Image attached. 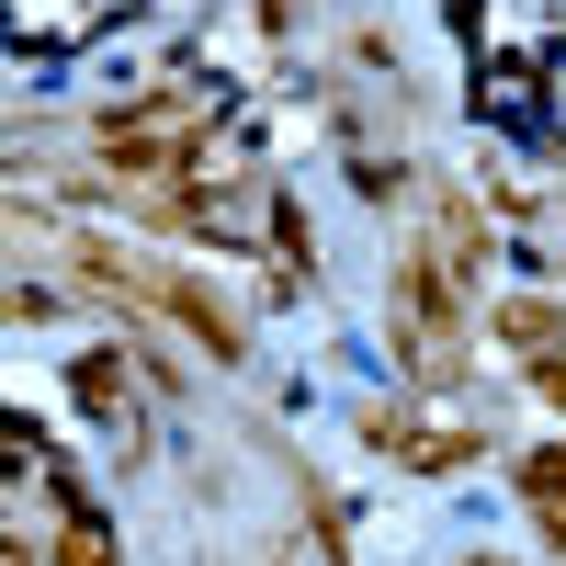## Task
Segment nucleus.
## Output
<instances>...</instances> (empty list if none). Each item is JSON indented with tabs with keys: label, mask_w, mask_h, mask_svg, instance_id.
Masks as SVG:
<instances>
[{
	"label": "nucleus",
	"mask_w": 566,
	"mask_h": 566,
	"mask_svg": "<svg viewBox=\"0 0 566 566\" xmlns=\"http://www.w3.org/2000/svg\"><path fill=\"white\" fill-rule=\"evenodd\" d=\"M272 23H295V0H272Z\"/></svg>",
	"instance_id": "obj_10"
},
{
	"label": "nucleus",
	"mask_w": 566,
	"mask_h": 566,
	"mask_svg": "<svg viewBox=\"0 0 566 566\" xmlns=\"http://www.w3.org/2000/svg\"><path fill=\"white\" fill-rule=\"evenodd\" d=\"M476 250H488V227L464 193H442L431 216V239H408L397 250V363H408V386H453L464 374V283H476Z\"/></svg>",
	"instance_id": "obj_1"
},
{
	"label": "nucleus",
	"mask_w": 566,
	"mask_h": 566,
	"mask_svg": "<svg viewBox=\"0 0 566 566\" xmlns=\"http://www.w3.org/2000/svg\"><path fill=\"white\" fill-rule=\"evenodd\" d=\"M363 442L397 453L408 476H464V464H488V431H464V419H419V408H363Z\"/></svg>",
	"instance_id": "obj_4"
},
{
	"label": "nucleus",
	"mask_w": 566,
	"mask_h": 566,
	"mask_svg": "<svg viewBox=\"0 0 566 566\" xmlns=\"http://www.w3.org/2000/svg\"><path fill=\"white\" fill-rule=\"evenodd\" d=\"M499 340H510V352H555V306H544V295H510V306H499Z\"/></svg>",
	"instance_id": "obj_7"
},
{
	"label": "nucleus",
	"mask_w": 566,
	"mask_h": 566,
	"mask_svg": "<svg viewBox=\"0 0 566 566\" xmlns=\"http://www.w3.org/2000/svg\"><path fill=\"white\" fill-rule=\"evenodd\" d=\"M533 386H544V397L566 408V352H533Z\"/></svg>",
	"instance_id": "obj_9"
},
{
	"label": "nucleus",
	"mask_w": 566,
	"mask_h": 566,
	"mask_svg": "<svg viewBox=\"0 0 566 566\" xmlns=\"http://www.w3.org/2000/svg\"><path fill=\"white\" fill-rule=\"evenodd\" d=\"M125 374H136L125 352H91V363H80V408H103V419H125Z\"/></svg>",
	"instance_id": "obj_8"
},
{
	"label": "nucleus",
	"mask_w": 566,
	"mask_h": 566,
	"mask_svg": "<svg viewBox=\"0 0 566 566\" xmlns=\"http://www.w3.org/2000/svg\"><path fill=\"white\" fill-rule=\"evenodd\" d=\"M205 103L193 91H148V103H114L103 114V159L125 170V193L136 181H170V170H193V148H205Z\"/></svg>",
	"instance_id": "obj_3"
},
{
	"label": "nucleus",
	"mask_w": 566,
	"mask_h": 566,
	"mask_svg": "<svg viewBox=\"0 0 566 566\" xmlns=\"http://www.w3.org/2000/svg\"><path fill=\"white\" fill-rule=\"evenodd\" d=\"M57 261H69L80 283H103V295H125V306L170 317L181 340H193V352H216V363H239V352H250L239 306H227L216 283H193V272H170V261H136V250H114V239H57Z\"/></svg>",
	"instance_id": "obj_2"
},
{
	"label": "nucleus",
	"mask_w": 566,
	"mask_h": 566,
	"mask_svg": "<svg viewBox=\"0 0 566 566\" xmlns=\"http://www.w3.org/2000/svg\"><path fill=\"white\" fill-rule=\"evenodd\" d=\"M522 499H533V522H544L555 555H566V453H522Z\"/></svg>",
	"instance_id": "obj_6"
},
{
	"label": "nucleus",
	"mask_w": 566,
	"mask_h": 566,
	"mask_svg": "<svg viewBox=\"0 0 566 566\" xmlns=\"http://www.w3.org/2000/svg\"><path fill=\"white\" fill-rule=\"evenodd\" d=\"M57 566H114V533L91 522L80 488H57Z\"/></svg>",
	"instance_id": "obj_5"
}]
</instances>
